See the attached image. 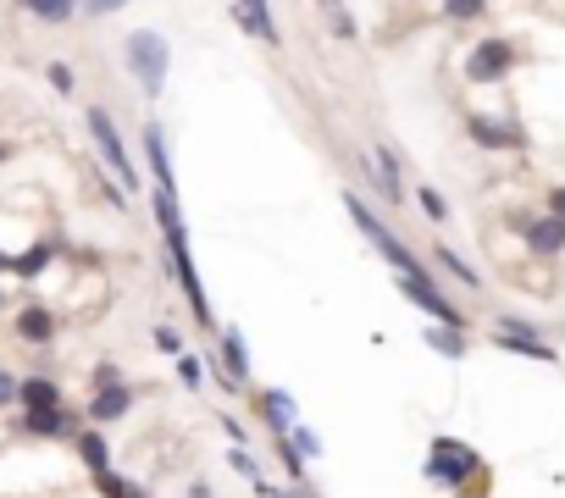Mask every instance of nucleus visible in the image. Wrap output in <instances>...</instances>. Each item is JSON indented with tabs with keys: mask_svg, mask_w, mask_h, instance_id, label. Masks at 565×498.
Instances as JSON below:
<instances>
[{
	"mask_svg": "<svg viewBox=\"0 0 565 498\" xmlns=\"http://www.w3.org/2000/svg\"><path fill=\"white\" fill-rule=\"evenodd\" d=\"M150 205H156L161 238H167V261H172V272H178V288H183V299H189L194 321H200V327H217V316H211V305H205L200 272H194V255H189V233H183V211H178V194L156 189V200H150Z\"/></svg>",
	"mask_w": 565,
	"mask_h": 498,
	"instance_id": "1",
	"label": "nucleus"
},
{
	"mask_svg": "<svg viewBox=\"0 0 565 498\" xmlns=\"http://www.w3.org/2000/svg\"><path fill=\"white\" fill-rule=\"evenodd\" d=\"M427 476H433V482L460 487L466 498L488 493V465H482L477 449H466L460 438H433V454H427Z\"/></svg>",
	"mask_w": 565,
	"mask_h": 498,
	"instance_id": "2",
	"label": "nucleus"
},
{
	"mask_svg": "<svg viewBox=\"0 0 565 498\" xmlns=\"http://www.w3.org/2000/svg\"><path fill=\"white\" fill-rule=\"evenodd\" d=\"M344 205H349V222H355L366 238H372V244H377V255H383V261L394 266V272L405 277V283H433V277H427V266H421L416 255H410V244H405V238H399V233H388V227L372 216V205H366V200H355V194H344Z\"/></svg>",
	"mask_w": 565,
	"mask_h": 498,
	"instance_id": "3",
	"label": "nucleus"
},
{
	"mask_svg": "<svg viewBox=\"0 0 565 498\" xmlns=\"http://www.w3.org/2000/svg\"><path fill=\"white\" fill-rule=\"evenodd\" d=\"M122 56H128V72L139 78V89H145L150 100L167 89V72H172V50L167 39L156 34V28H139V34H128V45H122Z\"/></svg>",
	"mask_w": 565,
	"mask_h": 498,
	"instance_id": "4",
	"label": "nucleus"
},
{
	"mask_svg": "<svg viewBox=\"0 0 565 498\" xmlns=\"http://www.w3.org/2000/svg\"><path fill=\"white\" fill-rule=\"evenodd\" d=\"M84 122H89V139H95L100 161L111 166V178H117L122 189H139V166L128 161V144H122V133H117V122H111V111H106V106H89Z\"/></svg>",
	"mask_w": 565,
	"mask_h": 498,
	"instance_id": "5",
	"label": "nucleus"
},
{
	"mask_svg": "<svg viewBox=\"0 0 565 498\" xmlns=\"http://www.w3.org/2000/svg\"><path fill=\"white\" fill-rule=\"evenodd\" d=\"M510 67H516V45H510V39H482L466 56L471 83H499V78H510Z\"/></svg>",
	"mask_w": 565,
	"mask_h": 498,
	"instance_id": "6",
	"label": "nucleus"
},
{
	"mask_svg": "<svg viewBox=\"0 0 565 498\" xmlns=\"http://www.w3.org/2000/svg\"><path fill=\"white\" fill-rule=\"evenodd\" d=\"M493 344L510 349V355H532V360H543V366H554V360H560V349L543 344V332L527 327V321H516V316L499 321V338H493Z\"/></svg>",
	"mask_w": 565,
	"mask_h": 498,
	"instance_id": "7",
	"label": "nucleus"
},
{
	"mask_svg": "<svg viewBox=\"0 0 565 498\" xmlns=\"http://www.w3.org/2000/svg\"><path fill=\"white\" fill-rule=\"evenodd\" d=\"M466 133L482 144V150H527V133L516 122H499V117H466Z\"/></svg>",
	"mask_w": 565,
	"mask_h": 498,
	"instance_id": "8",
	"label": "nucleus"
},
{
	"mask_svg": "<svg viewBox=\"0 0 565 498\" xmlns=\"http://www.w3.org/2000/svg\"><path fill=\"white\" fill-rule=\"evenodd\" d=\"M399 288H405V299H410V305H421L427 316L438 321V327H460V332H466V316H460V310L449 305L444 294H438V283H405V277H399Z\"/></svg>",
	"mask_w": 565,
	"mask_h": 498,
	"instance_id": "9",
	"label": "nucleus"
},
{
	"mask_svg": "<svg viewBox=\"0 0 565 498\" xmlns=\"http://www.w3.org/2000/svg\"><path fill=\"white\" fill-rule=\"evenodd\" d=\"M255 404H261V427L272 432V443H277V438H289V432L300 427V410H294V399H289V393L266 388Z\"/></svg>",
	"mask_w": 565,
	"mask_h": 498,
	"instance_id": "10",
	"label": "nucleus"
},
{
	"mask_svg": "<svg viewBox=\"0 0 565 498\" xmlns=\"http://www.w3.org/2000/svg\"><path fill=\"white\" fill-rule=\"evenodd\" d=\"M128 410H133V388H128V382L95 388V399H89V427H111V421H122Z\"/></svg>",
	"mask_w": 565,
	"mask_h": 498,
	"instance_id": "11",
	"label": "nucleus"
},
{
	"mask_svg": "<svg viewBox=\"0 0 565 498\" xmlns=\"http://www.w3.org/2000/svg\"><path fill=\"white\" fill-rule=\"evenodd\" d=\"M23 432H34V438H78V415L61 404V410H23Z\"/></svg>",
	"mask_w": 565,
	"mask_h": 498,
	"instance_id": "12",
	"label": "nucleus"
},
{
	"mask_svg": "<svg viewBox=\"0 0 565 498\" xmlns=\"http://www.w3.org/2000/svg\"><path fill=\"white\" fill-rule=\"evenodd\" d=\"M145 161H150V172H156V189L178 194V183H172V161H167V133H161V122H145Z\"/></svg>",
	"mask_w": 565,
	"mask_h": 498,
	"instance_id": "13",
	"label": "nucleus"
},
{
	"mask_svg": "<svg viewBox=\"0 0 565 498\" xmlns=\"http://www.w3.org/2000/svg\"><path fill=\"white\" fill-rule=\"evenodd\" d=\"M521 233H527V249H532V255H560V249H565V222H560V216L521 222Z\"/></svg>",
	"mask_w": 565,
	"mask_h": 498,
	"instance_id": "14",
	"label": "nucleus"
},
{
	"mask_svg": "<svg viewBox=\"0 0 565 498\" xmlns=\"http://www.w3.org/2000/svg\"><path fill=\"white\" fill-rule=\"evenodd\" d=\"M233 17H239V28L244 34H255V39H266V45H277V23H272V6H266V0H239V6H233Z\"/></svg>",
	"mask_w": 565,
	"mask_h": 498,
	"instance_id": "15",
	"label": "nucleus"
},
{
	"mask_svg": "<svg viewBox=\"0 0 565 498\" xmlns=\"http://www.w3.org/2000/svg\"><path fill=\"white\" fill-rule=\"evenodd\" d=\"M222 371L233 377V388L250 382V355H244V332L239 327H222Z\"/></svg>",
	"mask_w": 565,
	"mask_h": 498,
	"instance_id": "16",
	"label": "nucleus"
},
{
	"mask_svg": "<svg viewBox=\"0 0 565 498\" xmlns=\"http://www.w3.org/2000/svg\"><path fill=\"white\" fill-rule=\"evenodd\" d=\"M17 338H23V344H50V338H56V316H50L45 305L17 310Z\"/></svg>",
	"mask_w": 565,
	"mask_h": 498,
	"instance_id": "17",
	"label": "nucleus"
},
{
	"mask_svg": "<svg viewBox=\"0 0 565 498\" xmlns=\"http://www.w3.org/2000/svg\"><path fill=\"white\" fill-rule=\"evenodd\" d=\"M17 404H23V410H61V388L50 377H23Z\"/></svg>",
	"mask_w": 565,
	"mask_h": 498,
	"instance_id": "18",
	"label": "nucleus"
},
{
	"mask_svg": "<svg viewBox=\"0 0 565 498\" xmlns=\"http://www.w3.org/2000/svg\"><path fill=\"white\" fill-rule=\"evenodd\" d=\"M78 454H84L89 476L111 471V449H106V438H100V427H84V432H78Z\"/></svg>",
	"mask_w": 565,
	"mask_h": 498,
	"instance_id": "19",
	"label": "nucleus"
},
{
	"mask_svg": "<svg viewBox=\"0 0 565 498\" xmlns=\"http://www.w3.org/2000/svg\"><path fill=\"white\" fill-rule=\"evenodd\" d=\"M372 161H377V183H383V194L399 205V155L388 150V144H377V155H372Z\"/></svg>",
	"mask_w": 565,
	"mask_h": 498,
	"instance_id": "20",
	"label": "nucleus"
},
{
	"mask_svg": "<svg viewBox=\"0 0 565 498\" xmlns=\"http://www.w3.org/2000/svg\"><path fill=\"white\" fill-rule=\"evenodd\" d=\"M23 12H34L39 23H67V17L78 12V0H17Z\"/></svg>",
	"mask_w": 565,
	"mask_h": 498,
	"instance_id": "21",
	"label": "nucleus"
},
{
	"mask_svg": "<svg viewBox=\"0 0 565 498\" xmlns=\"http://www.w3.org/2000/svg\"><path fill=\"white\" fill-rule=\"evenodd\" d=\"M427 344H433L438 355H449V360H466V332H460V327H438V321H433Z\"/></svg>",
	"mask_w": 565,
	"mask_h": 498,
	"instance_id": "22",
	"label": "nucleus"
},
{
	"mask_svg": "<svg viewBox=\"0 0 565 498\" xmlns=\"http://www.w3.org/2000/svg\"><path fill=\"white\" fill-rule=\"evenodd\" d=\"M316 6L327 12V28H333V39H355V34H361V28H355V17H349V6H344V0H316Z\"/></svg>",
	"mask_w": 565,
	"mask_h": 498,
	"instance_id": "23",
	"label": "nucleus"
},
{
	"mask_svg": "<svg viewBox=\"0 0 565 498\" xmlns=\"http://www.w3.org/2000/svg\"><path fill=\"white\" fill-rule=\"evenodd\" d=\"M50 261H56V244H34L28 255H17V266H12V272H17V277H39Z\"/></svg>",
	"mask_w": 565,
	"mask_h": 498,
	"instance_id": "24",
	"label": "nucleus"
},
{
	"mask_svg": "<svg viewBox=\"0 0 565 498\" xmlns=\"http://www.w3.org/2000/svg\"><path fill=\"white\" fill-rule=\"evenodd\" d=\"M482 12H488V0H444L449 23H482Z\"/></svg>",
	"mask_w": 565,
	"mask_h": 498,
	"instance_id": "25",
	"label": "nucleus"
},
{
	"mask_svg": "<svg viewBox=\"0 0 565 498\" xmlns=\"http://www.w3.org/2000/svg\"><path fill=\"white\" fill-rule=\"evenodd\" d=\"M95 487H100V498H145L133 482H122L117 471H100V476H95Z\"/></svg>",
	"mask_w": 565,
	"mask_h": 498,
	"instance_id": "26",
	"label": "nucleus"
},
{
	"mask_svg": "<svg viewBox=\"0 0 565 498\" xmlns=\"http://www.w3.org/2000/svg\"><path fill=\"white\" fill-rule=\"evenodd\" d=\"M438 266H444L449 277H460V283H466V288H477V272H471V266L460 261V255H455V249H449V244H438Z\"/></svg>",
	"mask_w": 565,
	"mask_h": 498,
	"instance_id": "27",
	"label": "nucleus"
},
{
	"mask_svg": "<svg viewBox=\"0 0 565 498\" xmlns=\"http://www.w3.org/2000/svg\"><path fill=\"white\" fill-rule=\"evenodd\" d=\"M416 205L427 211V222H449V200L438 189H416Z\"/></svg>",
	"mask_w": 565,
	"mask_h": 498,
	"instance_id": "28",
	"label": "nucleus"
},
{
	"mask_svg": "<svg viewBox=\"0 0 565 498\" xmlns=\"http://www.w3.org/2000/svg\"><path fill=\"white\" fill-rule=\"evenodd\" d=\"M289 443L305 454V460H322V438H316L311 427H294V432H289Z\"/></svg>",
	"mask_w": 565,
	"mask_h": 498,
	"instance_id": "29",
	"label": "nucleus"
},
{
	"mask_svg": "<svg viewBox=\"0 0 565 498\" xmlns=\"http://www.w3.org/2000/svg\"><path fill=\"white\" fill-rule=\"evenodd\" d=\"M228 465L244 476V482H261V460H255L250 449H233V454H228Z\"/></svg>",
	"mask_w": 565,
	"mask_h": 498,
	"instance_id": "30",
	"label": "nucleus"
},
{
	"mask_svg": "<svg viewBox=\"0 0 565 498\" xmlns=\"http://www.w3.org/2000/svg\"><path fill=\"white\" fill-rule=\"evenodd\" d=\"M45 78H50V89H56V95H73V67H67V61H50L45 67Z\"/></svg>",
	"mask_w": 565,
	"mask_h": 498,
	"instance_id": "31",
	"label": "nucleus"
},
{
	"mask_svg": "<svg viewBox=\"0 0 565 498\" xmlns=\"http://www.w3.org/2000/svg\"><path fill=\"white\" fill-rule=\"evenodd\" d=\"M156 349H161V355H178L183 360V332L178 327H156Z\"/></svg>",
	"mask_w": 565,
	"mask_h": 498,
	"instance_id": "32",
	"label": "nucleus"
},
{
	"mask_svg": "<svg viewBox=\"0 0 565 498\" xmlns=\"http://www.w3.org/2000/svg\"><path fill=\"white\" fill-rule=\"evenodd\" d=\"M178 377H183V388H205V366H200L194 355L178 360Z\"/></svg>",
	"mask_w": 565,
	"mask_h": 498,
	"instance_id": "33",
	"label": "nucleus"
},
{
	"mask_svg": "<svg viewBox=\"0 0 565 498\" xmlns=\"http://www.w3.org/2000/svg\"><path fill=\"white\" fill-rule=\"evenodd\" d=\"M17 393H23V377H12V371L0 366V410H6V404H17Z\"/></svg>",
	"mask_w": 565,
	"mask_h": 498,
	"instance_id": "34",
	"label": "nucleus"
},
{
	"mask_svg": "<svg viewBox=\"0 0 565 498\" xmlns=\"http://www.w3.org/2000/svg\"><path fill=\"white\" fill-rule=\"evenodd\" d=\"M217 427H222V432H228V438H233V449H244V443H250V427H239V421H233V415H222Z\"/></svg>",
	"mask_w": 565,
	"mask_h": 498,
	"instance_id": "35",
	"label": "nucleus"
},
{
	"mask_svg": "<svg viewBox=\"0 0 565 498\" xmlns=\"http://www.w3.org/2000/svg\"><path fill=\"white\" fill-rule=\"evenodd\" d=\"M122 6H128V0H84L89 17H111V12H122Z\"/></svg>",
	"mask_w": 565,
	"mask_h": 498,
	"instance_id": "36",
	"label": "nucleus"
},
{
	"mask_svg": "<svg viewBox=\"0 0 565 498\" xmlns=\"http://www.w3.org/2000/svg\"><path fill=\"white\" fill-rule=\"evenodd\" d=\"M549 216H560V222H565V189L549 194Z\"/></svg>",
	"mask_w": 565,
	"mask_h": 498,
	"instance_id": "37",
	"label": "nucleus"
},
{
	"mask_svg": "<svg viewBox=\"0 0 565 498\" xmlns=\"http://www.w3.org/2000/svg\"><path fill=\"white\" fill-rule=\"evenodd\" d=\"M189 498H211V487H205V482H194V487H189Z\"/></svg>",
	"mask_w": 565,
	"mask_h": 498,
	"instance_id": "38",
	"label": "nucleus"
},
{
	"mask_svg": "<svg viewBox=\"0 0 565 498\" xmlns=\"http://www.w3.org/2000/svg\"><path fill=\"white\" fill-rule=\"evenodd\" d=\"M17 266V255H6V249H0V272H12Z\"/></svg>",
	"mask_w": 565,
	"mask_h": 498,
	"instance_id": "39",
	"label": "nucleus"
},
{
	"mask_svg": "<svg viewBox=\"0 0 565 498\" xmlns=\"http://www.w3.org/2000/svg\"><path fill=\"white\" fill-rule=\"evenodd\" d=\"M0 161H6V144H0Z\"/></svg>",
	"mask_w": 565,
	"mask_h": 498,
	"instance_id": "40",
	"label": "nucleus"
},
{
	"mask_svg": "<svg viewBox=\"0 0 565 498\" xmlns=\"http://www.w3.org/2000/svg\"><path fill=\"white\" fill-rule=\"evenodd\" d=\"M0 310H6V294H0Z\"/></svg>",
	"mask_w": 565,
	"mask_h": 498,
	"instance_id": "41",
	"label": "nucleus"
}]
</instances>
